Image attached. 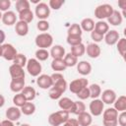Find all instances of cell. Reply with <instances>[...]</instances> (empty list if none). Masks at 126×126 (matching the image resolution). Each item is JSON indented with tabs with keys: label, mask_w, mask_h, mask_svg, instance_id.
<instances>
[{
	"label": "cell",
	"mask_w": 126,
	"mask_h": 126,
	"mask_svg": "<svg viewBox=\"0 0 126 126\" xmlns=\"http://www.w3.org/2000/svg\"><path fill=\"white\" fill-rule=\"evenodd\" d=\"M21 93H22V94L24 95V97L26 98L27 101H32L35 98V95H36V92H35L34 88L30 87V86L25 87Z\"/></svg>",
	"instance_id": "23"
},
{
	"label": "cell",
	"mask_w": 126,
	"mask_h": 126,
	"mask_svg": "<svg viewBox=\"0 0 126 126\" xmlns=\"http://www.w3.org/2000/svg\"><path fill=\"white\" fill-rule=\"evenodd\" d=\"M86 52H87V55L91 58H97L99 55H100V52H101V49L99 47V45L97 43H89L86 47Z\"/></svg>",
	"instance_id": "13"
},
{
	"label": "cell",
	"mask_w": 126,
	"mask_h": 126,
	"mask_svg": "<svg viewBox=\"0 0 126 126\" xmlns=\"http://www.w3.org/2000/svg\"><path fill=\"white\" fill-rule=\"evenodd\" d=\"M69 119V112L65 110H58L48 116V123L51 126H59L64 124Z\"/></svg>",
	"instance_id": "1"
},
{
	"label": "cell",
	"mask_w": 126,
	"mask_h": 126,
	"mask_svg": "<svg viewBox=\"0 0 126 126\" xmlns=\"http://www.w3.org/2000/svg\"><path fill=\"white\" fill-rule=\"evenodd\" d=\"M94 30L95 32H99V33L104 35L109 31V26L104 21H98V22L94 23Z\"/></svg>",
	"instance_id": "28"
},
{
	"label": "cell",
	"mask_w": 126,
	"mask_h": 126,
	"mask_svg": "<svg viewBox=\"0 0 126 126\" xmlns=\"http://www.w3.org/2000/svg\"><path fill=\"white\" fill-rule=\"evenodd\" d=\"M92 126H97V125H92Z\"/></svg>",
	"instance_id": "59"
},
{
	"label": "cell",
	"mask_w": 126,
	"mask_h": 126,
	"mask_svg": "<svg viewBox=\"0 0 126 126\" xmlns=\"http://www.w3.org/2000/svg\"><path fill=\"white\" fill-rule=\"evenodd\" d=\"M122 21H123V17L121 16V13L114 10L113 13L107 18V24H110L111 26H120L122 24Z\"/></svg>",
	"instance_id": "19"
},
{
	"label": "cell",
	"mask_w": 126,
	"mask_h": 126,
	"mask_svg": "<svg viewBox=\"0 0 126 126\" xmlns=\"http://www.w3.org/2000/svg\"><path fill=\"white\" fill-rule=\"evenodd\" d=\"M49 54L53 59H63L65 56V48L59 44L53 45L50 49Z\"/></svg>",
	"instance_id": "16"
},
{
	"label": "cell",
	"mask_w": 126,
	"mask_h": 126,
	"mask_svg": "<svg viewBox=\"0 0 126 126\" xmlns=\"http://www.w3.org/2000/svg\"><path fill=\"white\" fill-rule=\"evenodd\" d=\"M20 126H31L30 124H27V123H24V124H21Z\"/></svg>",
	"instance_id": "57"
},
{
	"label": "cell",
	"mask_w": 126,
	"mask_h": 126,
	"mask_svg": "<svg viewBox=\"0 0 126 126\" xmlns=\"http://www.w3.org/2000/svg\"><path fill=\"white\" fill-rule=\"evenodd\" d=\"M117 123L120 126H126V112L122 111L117 117Z\"/></svg>",
	"instance_id": "48"
},
{
	"label": "cell",
	"mask_w": 126,
	"mask_h": 126,
	"mask_svg": "<svg viewBox=\"0 0 126 126\" xmlns=\"http://www.w3.org/2000/svg\"><path fill=\"white\" fill-rule=\"evenodd\" d=\"M21 112L25 115H32L35 111V105L32 101H27L21 108Z\"/></svg>",
	"instance_id": "31"
},
{
	"label": "cell",
	"mask_w": 126,
	"mask_h": 126,
	"mask_svg": "<svg viewBox=\"0 0 126 126\" xmlns=\"http://www.w3.org/2000/svg\"><path fill=\"white\" fill-rule=\"evenodd\" d=\"M117 50L119 52V54L124 57L125 56V51H126V39L123 38H119V40L117 41Z\"/></svg>",
	"instance_id": "40"
},
{
	"label": "cell",
	"mask_w": 126,
	"mask_h": 126,
	"mask_svg": "<svg viewBox=\"0 0 126 126\" xmlns=\"http://www.w3.org/2000/svg\"><path fill=\"white\" fill-rule=\"evenodd\" d=\"M89 108H90L91 115H93V116H99V115L102 114V112L104 110V103L102 102L101 99L94 98V99H93L90 102Z\"/></svg>",
	"instance_id": "5"
},
{
	"label": "cell",
	"mask_w": 126,
	"mask_h": 126,
	"mask_svg": "<svg viewBox=\"0 0 126 126\" xmlns=\"http://www.w3.org/2000/svg\"><path fill=\"white\" fill-rule=\"evenodd\" d=\"M67 43L70 44L71 46L78 45L82 43V36H76V35H67Z\"/></svg>",
	"instance_id": "41"
},
{
	"label": "cell",
	"mask_w": 126,
	"mask_h": 126,
	"mask_svg": "<svg viewBox=\"0 0 126 126\" xmlns=\"http://www.w3.org/2000/svg\"><path fill=\"white\" fill-rule=\"evenodd\" d=\"M113 103H114V108L118 112H122L126 110V96L125 95L118 96V98H116Z\"/></svg>",
	"instance_id": "27"
},
{
	"label": "cell",
	"mask_w": 126,
	"mask_h": 126,
	"mask_svg": "<svg viewBox=\"0 0 126 126\" xmlns=\"http://www.w3.org/2000/svg\"><path fill=\"white\" fill-rule=\"evenodd\" d=\"M48 95H49V97H50L51 99H58V98H60V97H61L62 93H61L57 88H55V87H53V86H52V87L49 89Z\"/></svg>",
	"instance_id": "42"
},
{
	"label": "cell",
	"mask_w": 126,
	"mask_h": 126,
	"mask_svg": "<svg viewBox=\"0 0 126 126\" xmlns=\"http://www.w3.org/2000/svg\"><path fill=\"white\" fill-rule=\"evenodd\" d=\"M76 95L78 96V98L80 100H84V99H87L90 97V91H89V88L86 87L84 89H82L78 94H76Z\"/></svg>",
	"instance_id": "44"
},
{
	"label": "cell",
	"mask_w": 126,
	"mask_h": 126,
	"mask_svg": "<svg viewBox=\"0 0 126 126\" xmlns=\"http://www.w3.org/2000/svg\"><path fill=\"white\" fill-rule=\"evenodd\" d=\"M0 126H1V121H0Z\"/></svg>",
	"instance_id": "60"
},
{
	"label": "cell",
	"mask_w": 126,
	"mask_h": 126,
	"mask_svg": "<svg viewBox=\"0 0 126 126\" xmlns=\"http://www.w3.org/2000/svg\"><path fill=\"white\" fill-rule=\"evenodd\" d=\"M118 6H119L123 11H125V10H126V0H119V1H118Z\"/></svg>",
	"instance_id": "52"
},
{
	"label": "cell",
	"mask_w": 126,
	"mask_h": 126,
	"mask_svg": "<svg viewBox=\"0 0 126 126\" xmlns=\"http://www.w3.org/2000/svg\"><path fill=\"white\" fill-rule=\"evenodd\" d=\"M63 126H79V123H78L77 119H75V118H69L63 124Z\"/></svg>",
	"instance_id": "50"
},
{
	"label": "cell",
	"mask_w": 126,
	"mask_h": 126,
	"mask_svg": "<svg viewBox=\"0 0 126 126\" xmlns=\"http://www.w3.org/2000/svg\"><path fill=\"white\" fill-rule=\"evenodd\" d=\"M103 39L107 45H114L119 40V32L115 30H110L104 34Z\"/></svg>",
	"instance_id": "10"
},
{
	"label": "cell",
	"mask_w": 126,
	"mask_h": 126,
	"mask_svg": "<svg viewBox=\"0 0 126 126\" xmlns=\"http://www.w3.org/2000/svg\"><path fill=\"white\" fill-rule=\"evenodd\" d=\"M77 121L79 123V126H91V124L93 122V118H92L91 113L85 111L78 115Z\"/></svg>",
	"instance_id": "21"
},
{
	"label": "cell",
	"mask_w": 126,
	"mask_h": 126,
	"mask_svg": "<svg viewBox=\"0 0 126 126\" xmlns=\"http://www.w3.org/2000/svg\"><path fill=\"white\" fill-rule=\"evenodd\" d=\"M2 15H3V14H2V13H1V11H0V20L2 19Z\"/></svg>",
	"instance_id": "58"
},
{
	"label": "cell",
	"mask_w": 126,
	"mask_h": 126,
	"mask_svg": "<svg viewBox=\"0 0 126 126\" xmlns=\"http://www.w3.org/2000/svg\"><path fill=\"white\" fill-rule=\"evenodd\" d=\"M27 62H28V59H27L26 55H24L22 53H18L13 60V64H16V65L23 67V68H24V66L27 65Z\"/></svg>",
	"instance_id": "38"
},
{
	"label": "cell",
	"mask_w": 126,
	"mask_h": 126,
	"mask_svg": "<svg viewBox=\"0 0 126 126\" xmlns=\"http://www.w3.org/2000/svg\"><path fill=\"white\" fill-rule=\"evenodd\" d=\"M89 88V91H90V97H92L93 99L94 98H97L100 94H101V89H100V86L97 85V84H92Z\"/></svg>",
	"instance_id": "33"
},
{
	"label": "cell",
	"mask_w": 126,
	"mask_h": 126,
	"mask_svg": "<svg viewBox=\"0 0 126 126\" xmlns=\"http://www.w3.org/2000/svg\"><path fill=\"white\" fill-rule=\"evenodd\" d=\"M103 126H117V119L115 120H102Z\"/></svg>",
	"instance_id": "51"
},
{
	"label": "cell",
	"mask_w": 126,
	"mask_h": 126,
	"mask_svg": "<svg viewBox=\"0 0 126 126\" xmlns=\"http://www.w3.org/2000/svg\"><path fill=\"white\" fill-rule=\"evenodd\" d=\"M2 23L6 26H13L17 23V16L13 11H7L2 15Z\"/></svg>",
	"instance_id": "18"
},
{
	"label": "cell",
	"mask_w": 126,
	"mask_h": 126,
	"mask_svg": "<svg viewBox=\"0 0 126 126\" xmlns=\"http://www.w3.org/2000/svg\"><path fill=\"white\" fill-rule=\"evenodd\" d=\"M101 95V100L103 103L105 104H112L115 99L117 98L116 97V93L113 91V90H110V89H107L105 91L102 92V94H100Z\"/></svg>",
	"instance_id": "11"
},
{
	"label": "cell",
	"mask_w": 126,
	"mask_h": 126,
	"mask_svg": "<svg viewBox=\"0 0 126 126\" xmlns=\"http://www.w3.org/2000/svg\"><path fill=\"white\" fill-rule=\"evenodd\" d=\"M5 37H6V35H5V32H4L2 30H0V44H2V43L4 42V40H5Z\"/></svg>",
	"instance_id": "54"
},
{
	"label": "cell",
	"mask_w": 126,
	"mask_h": 126,
	"mask_svg": "<svg viewBox=\"0 0 126 126\" xmlns=\"http://www.w3.org/2000/svg\"><path fill=\"white\" fill-rule=\"evenodd\" d=\"M33 17H34L33 16V13L32 12L31 9H29V10L23 11V12H21L19 14V19H20L19 21H23V22L29 24V23H31L33 20Z\"/></svg>",
	"instance_id": "32"
},
{
	"label": "cell",
	"mask_w": 126,
	"mask_h": 126,
	"mask_svg": "<svg viewBox=\"0 0 126 126\" xmlns=\"http://www.w3.org/2000/svg\"><path fill=\"white\" fill-rule=\"evenodd\" d=\"M85 52H86V46L83 44V42L80 43V44H78V45L71 46V52L70 53H72L77 58L83 56L85 54Z\"/></svg>",
	"instance_id": "30"
},
{
	"label": "cell",
	"mask_w": 126,
	"mask_h": 126,
	"mask_svg": "<svg viewBox=\"0 0 126 126\" xmlns=\"http://www.w3.org/2000/svg\"><path fill=\"white\" fill-rule=\"evenodd\" d=\"M18 54L17 49L11 43L2 44V57L7 61H13L16 55Z\"/></svg>",
	"instance_id": "6"
},
{
	"label": "cell",
	"mask_w": 126,
	"mask_h": 126,
	"mask_svg": "<svg viewBox=\"0 0 126 126\" xmlns=\"http://www.w3.org/2000/svg\"><path fill=\"white\" fill-rule=\"evenodd\" d=\"M36 84L37 86L40 88V89H43V90H47V89H50L52 87V80H51V77L49 75H46V74H42V75H39L36 79Z\"/></svg>",
	"instance_id": "9"
},
{
	"label": "cell",
	"mask_w": 126,
	"mask_h": 126,
	"mask_svg": "<svg viewBox=\"0 0 126 126\" xmlns=\"http://www.w3.org/2000/svg\"><path fill=\"white\" fill-rule=\"evenodd\" d=\"M113 11H114V9L111 5L101 4V5H98L94 9V17L96 19H98L99 21H102L103 19H107L113 13Z\"/></svg>",
	"instance_id": "3"
},
{
	"label": "cell",
	"mask_w": 126,
	"mask_h": 126,
	"mask_svg": "<svg viewBox=\"0 0 126 126\" xmlns=\"http://www.w3.org/2000/svg\"><path fill=\"white\" fill-rule=\"evenodd\" d=\"M77 71L82 76H87L92 72V65L88 61H80L77 63Z\"/></svg>",
	"instance_id": "17"
},
{
	"label": "cell",
	"mask_w": 126,
	"mask_h": 126,
	"mask_svg": "<svg viewBox=\"0 0 126 126\" xmlns=\"http://www.w3.org/2000/svg\"><path fill=\"white\" fill-rule=\"evenodd\" d=\"M73 103H74V101L69 97H60L59 101H58V105H59L60 109L61 110H65V111H67L69 113H70V111L72 109Z\"/></svg>",
	"instance_id": "22"
},
{
	"label": "cell",
	"mask_w": 126,
	"mask_h": 126,
	"mask_svg": "<svg viewBox=\"0 0 126 126\" xmlns=\"http://www.w3.org/2000/svg\"><path fill=\"white\" fill-rule=\"evenodd\" d=\"M9 73L12 79H20V78H25L26 74L24 71L23 67H20L16 64H12L9 67Z\"/></svg>",
	"instance_id": "14"
},
{
	"label": "cell",
	"mask_w": 126,
	"mask_h": 126,
	"mask_svg": "<svg viewBox=\"0 0 126 126\" xmlns=\"http://www.w3.org/2000/svg\"><path fill=\"white\" fill-rule=\"evenodd\" d=\"M51 68L53 71L60 73V72L64 71L67 67H66L63 59H53L51 62Z\"/></svg>",
	"instance_id": "29"
},
{
	"label": "cell",
	"mask_w": 126,
	"mask_h": 126,
	"mask_svg": "<svg viewBox=\"0 0 126 126\" xmlns=\"http://www.w3.org/2000/svg\"><path fill=\"white\" fill-rule=\"evenodd\" d=\"M27 71L28 73L32 77H38L41 73L42 67L39 61H37L35 58H31L27 62Z\"/></svg>",
	"instance_id": "4"
},
{
	"label": "cell",
	"mask_w": 126,
	"mask_h": 126,
	"mask_svg": "<svg viewBox=\"0 0 126 126\" xmlns=\"http://www.w3.org/2000/svg\"><path fill=\"white\" fill-rule=\"evenodd\" d=\"M34 42H35V45L37 47L42 48V49H46V48L52 46L53 37L48 32H41V33L36 35V37L34 39Z\"/></svg>",
	"instance_id": "2"
},
{
	"label": "cell",
	"mask_w": 126,
	"mask_h": 126,
	"mask_svg": "<svg viewBox=\"0 0 126 126\" xmlns=\"http://www.w3.org/2000/svg\"><path fill=\"white\" fill-rule=\"evenodd\" d=\"M11 7V1L10 0H0V11L7 12L8 9Z\"/></svg>",
	"instance_id": "47"
},
{
	"label": "cell",
	"mask_w": 126,
	"mask_h": 126,
	"mask_svg": "<svg viewBox=\"0 0 126 126\" xmlns=\"http://www.w3.org/2000/svg\"><path fill=\"white\" fill-rule=\"evenodd\" d=\"M25 88V78L20 79H12L10 83V90L13 93H21Z\"/></svg>",
	"instance_id": "15"
},
{
	"label": "cell",
	"mask_w": 126,
	"mask_h": 126,
	"mask_svg": "<svg viewBox=\"0 0 126 126\" xmlns=\"http://www.w3.org/2000/svg\"><path fill=\"white\" fill-rule=\"evenodd\" d=\"M88 80L85 79V78H80V79H76V80H73L70 85H69V90L71 93L73 94H78L82 89L88 87Z\"/></svg>",
	"instance_id": "8"
},
{
	"label": "cell",
	"mask_w": 126,
	"mask_h": 126,
	"mask_svg": "<svg viewBox=\"0 0 126 126\" xmlns=\"http://www.w3.org/2000/svg\"><path fill=\"white\" fill-rule=\"evenodd\" d=\"M80 27H81L82 31H85V32H93L94 29V22L91 18H85V19L82 20V22L80 24Z\"/></svg>",
	"instance_id": "26"
},
{
	"label": "cell",
	"mask_w": 126,
	"mask_h": 126,
	"mask_svg": "<svg viewBox=\"0 0 126 126\" xmlns=\"http://www.w3.org/2000/svg\"><path fill=\"white\" fill-rule=\"evenodd\" d=\"M63 60H64V63H65L66 67H74V66H76L77 63H78V58L75 57L72 53H67V54H65Z\"/></svg>",
	"instance_id": "34"
},
{
	"label": "cell",
	"mask_w": 126,
	"mask_h": 126,
	"mask_svg": "<svg viewBox=\"0 0 126 126\" xmlns=\"http://www.w3.org/2000/svg\"><path fill=\"white\" fill-rule=\"evenodd\" d=\"M118 117V111L114 107H109L103 110L102 120H115Z\"/></svg>",
	"instance_id": "24"
},
{
	"label": "cell",
	"mask_w": 126,
	"mask_h": 126,
	"mask_svg": "<svg viewBox=\"0 0 126 126\" xmlns=\"http://www.w3.org/2000/svg\"><path fill=\"white\" fill-rule=\"evenodd\" d=\"M5 114H6V118L8 120L14 122V121H18L20 119L22 112H21V109L19 107H17V106H11V107H9L6 110V113Z\"/></svg>",
	"instance_id": "12"
},
{
	"label": "cell",
	"mask_w": 126,
	"mask_h": 126,
	"mask_svg": "<svg viewBox=\"0 0 126 126\" xmlns=\"http://www.w3.org/2000/svg\"><path fill=\"white\" fill-rule=\"evenodd\" d=\"M103 36H104L103 34H101V33L95 32L94 30L93 32H91V37H92V39L94 40V43H96V42H100V41L103 39Z\"/></svg>",
	"instance_id": "46"
},
{
	"label": "cell",
	"mask_w": 126,
	"mask_h": 126,
	"mask_svg": "<svg viewBox=\"0 0 126 126\" xmlns=\"http://www.w3.org/2000/svg\"><path fill=\"white\" fill-rule=\"evenodd\" d=\"M83 31L79 24H72L68 29V35H76V36H82Z\"/></svg>",
	"instance_id": "36"
},
{
	"label": "cell",
	"mask_w": 126,
	"mask_h": 126,
	"mask_svg": "<svg viewBox=\"0 0 126 126\" xmlns=\"http://www.w3.org/2000/svg\"><path fill=\"white\" fill-rule=\"evenodd\" d=\"M1 126H14V123L8 119L1 121Z\"/></svg>",
	"instance_id": "53"
},
{
	"label": "cell",
	"mask_w": 126,
	"mask_h": 126,
	"mask_svg": "<svg viewBox=\"0 0 126 126\" xmlns=\"http://www.w3.org/2000/svg\"><path fill=\"white\" fill-rule=\"evenodd\" d=\"M51 80H52V84L54 85L55 83H57L58 81H60L61 79H64V77H63V75L61 74V73H58V72H55V73H53L51 76ZM52 85V86H53Z\"/></svg>",
	"instance_id": "49"
},
{
	"label": "cell",
	"mask_w": 126,
	"mask_h": 126,
	"mask_svg": "<svg viewBox=\"0 0 126 126\" xmlns=\"http://www.w3.org/2000/svg\"><path fill=\"white\" fill-rule=\"evenodd\" d=\"M34 14L39 20H46L50 15V8L48 7V5L46 3L39 2L35 6Z\"/></svg>",
	"instance_id": "7"
},
{
	"label": "cell",
	"mask_w": 126,
	"mask_h": 126,
	"mask_svg": "<svg viewBox=\"0 0 126 126\" xmlns=\"http://www.w3.org/2000/svg\"><path fill=\"white\" fill-rule=\"evenodd\" d=\"M64 0H50L48 2V7L53 10H59L61 6L64 4Z\"/></svg>",
	"instance_id": "43"
},
{
	"label": "cell",
	"mask_w": 126,
	"mask_h": 126,
	"mask_svg": "<svg viewBox=\"0 0 126 126\" xmlns=\"http://www.w3.org/2000/svg\"><path fill=\"white\" fill-rule=\"evenodd\" d=\"M85 111H86L85 103L82 100H76L73 103V106H72V109H71L70 113H73L75 115H79V114H81V113H83Z\"/></svg>",
	"instance_id": "25"
},
{
	"label": "cell",
	"mask_w": 126,
	"mask_h": 126,
	"mask_svg": "<svg viewBox=\"0 0 126 126\" xmlns=\"http://www.w3.org/2000/svg\"><path fill=\"white\" fill-rule=\"evenodd\" d=\"M4 104H5V97L3 96V94H0V108L3 107Z\"/></svg>",
	"instance_id": "55"
},
{
	"label": "cell",
	"mask_w": 126,
	"mask_h": 126,
	"mask_svg": "<svg viewBox=\"0 0 126 126\" xmlns=\"http://www.w3.org/2000/svg\"><path fill=\"white\" fill-rule=\"evenodd\" d=\"M15 32L20 36L27 35L29 32V24H27L23 21H18L15 24Z\"/></svg>",
	"instance_id": "20"
},
{
	"label": "cell",
	"mask_w": 126,
	"mask_h": 126,
	"mask_svg": "<svg viewBox=\"0 0 126 126\" xmlns=\"http://www.w3.org/2000/svg\"><path fill=\"white\" fill-rule=\"evenodd\" d=\"M34 55H35V59L37 61H45L50 56L49 51L47 49H42V48H38L35 51V54Z\"/></svg>",
	"instance_id": "35"
},
{
	"label": "cell",
	"mask_w": 126,
	"mask_h": 126,
	"mask_svg": "<svg viewBox=\"0 0 126 126\" xmlns=\"http://www.w3.org/2000/svg\"><path fill=\"white\" fill-rule=\"evenodd\" d=\"M30 9V2L28 0H17L16 2V10L20 14L23 11Z\"/></svg>",
	"instance_id": "37"
},
{
	"label": "cell",
	"mask_w": 126,
	"mask_h": 126,
	"mask_svg": "<svg viewBox=\"0 0 126 126\" xmlns=\"http://www.w3.org/2000/svg\"><path fill=\"white\" fill-rule=\"evenodd\" d=\"M36 28L40 32H46L49 29V23L46 20H39L36 24Z\"/></svg>",
	"instance_id": "45"
},
{
	"label": "cell",
	"mask_w": 126,
	"mask_h": 126,
	"mask_svg": "<svg viewBox=\"0 0 126 126\" xmlns=\"http://www.w3.org/2000/svg\"><path fill=\"white\" fill-rule=\"evenodd\" d=\"M26 102H27V100H26V98L24 97V95L22 94V93L16 94L14 95V97H13V103L15 104V106H17V107H19V108H21Z\"/></svg>",
	"instance_id": "39"
},
{
	"label": "cell",
	"mask_w": 126,
	"mask_h": 126,
	"mask_svg": "<svg viewBox=\"0 0 126 126\" xmlns=\"http://www.w3.org/2000/svg\"><path fill=\"white\" fill-rule=\"evenodd\" d=\"M2 56V44H0V57Z\"/></svg>",
	"instance_id": "56"
}]
</instances>
